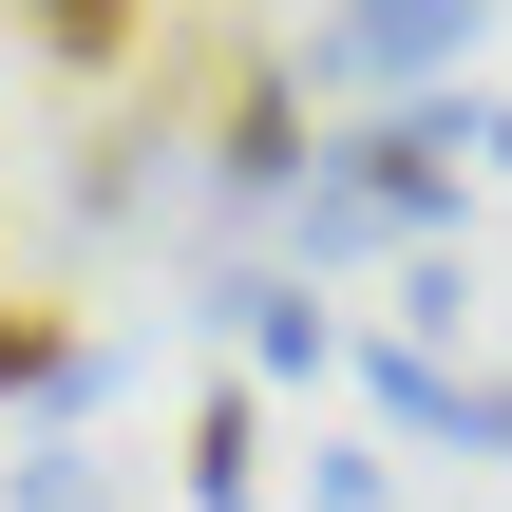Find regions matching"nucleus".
Here are the masks:
<instances>
[{
    "instance_id": "f257e3e1",
    "label": "nucleus",
    "mask_w": 512,
    "mask_h": 512,
    "mask_svg": "<svg viewBox=\"0 0 512 512\" xmlns=\"http://www.w3.org/2000/svg\"><path fill=\"white\" fill-rule=\"evenodd\" d=\"M456 152H475V114H380L361 152H323V171L285 190V228H304V247H399V228L456 209Z\"/></svg>"
},
{
    "instance_id": "f03ea898",
    "label": "nucleus",
    "mask_w": 512,
    "mask_h": 512,
    "mask_svg": "<svg viewBox=\"0 0 512 512\" xmlns=\"http://www.w3.org/2000/svg\"><path fill=\"white\" fill-rule=\"evenodd\" d=\"M456 38H475V0H361V19H323V38H304V95L418 76V57H456Z\"/></svg>"
},
{
    "instance_id": "7ed1b4c3",
    "label": "nucleus",
    "mask_w": 512,
    "mask_h": 512,
    "mask_svg": "<svg viewBox=\"0 0 512 512\" xmlns=\"http://www.w3.org/2000/svg\"><path fill=\"white\" fill-rule=\"evenodd\" d=\"M247 494H266V418L209 399V418H190V512H247Z\"/></svg>"
},
{
    "instance_id": "20e7f679",
    "label": "nucleus",
    "mask_w": 512,
    "mask_h": 512,
    "mask_svg": "<svg viewBox=\"0 0 512 512\" xmlns=\"http://www.w3.org/2000/svg\"><path fill=\"white\" fill-rule=\"evenodd\" d=\"M76 380V323H38V304H0V399H57Z\"/></svg>"
},
{
    "instance_id": "39448f33",
    "label": "nucleus",
    "mask_w": 512,
    "mask_h": 512,
    "mask_svg": "<svg viewBox=\"0 0 512 512\" xmlns=\"http://www.w3.org/2000/svg\"><path fill=\"white\" fill-rule=\"evenodd\" d=\"M19 19H38V57H76V76L133 57V0H19Z\"/></svg>"
},
{
    "instance_id": "423d86ee",
    "label": "nucleus",
    "mask_w": 512,
    "mask_h": 512,
    "mask_svg": "<svg viewBox=\"0 0 512 512\" xmlns=\"http://www.w3.org/2000/svg\"><path fill=\"white\" fill-rule=\"evenodd\" d=\"M247 361H323V304L304 285H247Z\"/></svg>"
},
{
    "instance_id": "0eeeda50",
    "label": "nucleus",
    "mask_w": 512,
    "mask_h": 512,
    "mask_svg": "<svg viewBox=\"0 0 512 512\" xmlns=\"http://www.w3.org/2000/svg\"><path fill=\"white\" fill-rule=\"evenodd\" d=\"M456 437H475V456H512V380H475V399H456Z\"/></svg>"
},
{
    "instance_id": "6e6552de",
    "label": "nucleus",
    "mask_w": 512,
    "mask_h": 512,
    "mask_svg": "<svg viewBox=\"0 0 512 512\" xmlns=\"http://www.w3.org/2000/svg\"><path fill=\"white\" fill-rule=\"evenodd\" d=\"M494 152H512V114H494Z\"/></svg>"
}]
</instances>
